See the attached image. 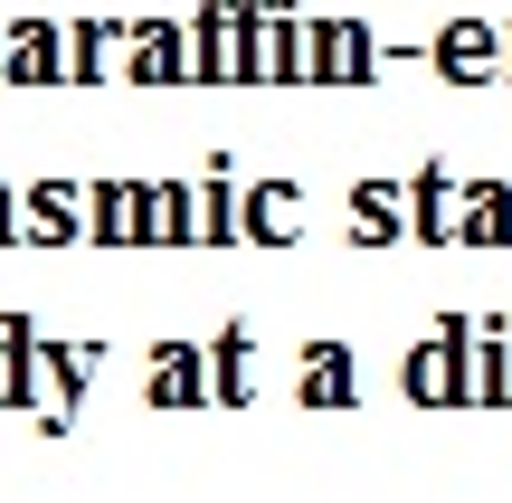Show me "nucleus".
<instances>
[{"mask_svg":"<svg viewBox=\"0 0 512 503\" xmlns=\"http://www.w3.org/2000/svg\"><path fill=\"white\" fill-rule=\"evenodd\" d=\"M446 76H494V38L484 29H446Z\"/></svg>","mask_w":512,"mask_h":503,"instance_id":"1","label":"nucleus"},{"mask_svg":"<svg viewBox=\"0 0 512 503\" xmlns=\"http://www.w3.org/2000/svg\"><path fill=\"white\" fill-rule=\"evenodd\" d=\"M313 48H323L313 57L323 76H361V29H332V38H313Z\"/></svg>","mask_w":512,"mask_h":503,"instance_id":"2","label":"nucleus"},{"mask_svg":"<svg viewBox=\"0 0 512 503\" xmlns=\"http://www.w3.org/2000/svg\"><path fill=\"white\" fill-rule=\"evenodd\" d=\"M29 238H67V190H38V209H29Z\"/></svg>","mask_w":512,"mask_h":503,"instance_id":"3","label":"nucleus"},{"mask_svg":"<svg viewBox=\"0 0 512 503\" xmlns=\"http://www.w3.org/2000/svg\"><path fill=\"white\" fill-rule=\"evenodd\" d=\"M256 200H266V209H247V228H266V238H285V228H294V190H256Z\"/></svg>","mask_w":512,"mask_h":503,"instance_id":"4","label":"nucleus"},{"mask_svg":"<svg viewBox=\"0 0 512 503\" xmlns=\"http://www.w3.org/2000/svg\"><path fill=\"white\" fill-rule=\"evenodd\" d=\"M10 76H48V38H38V29L10 38Z\"/></svg>","mask_w":512,"mask_h":503,"instance_id":"5","label":"nucleus"},{"mask_svg":"<svg viewBox=\"0 0 512 503\" xmlns=\"http://www.w3.org/2000/svg\"><path fill=\"white\" fill-rule=\"evenodd\" d=\"M200 390V380H190V361H162V371H152V399H190Z\"/></svg>","mask_w":512,"mask_h":503,"instance_id":"6","label":"nucleus"},{"mask_svg":"<svg viewBox=\"0 0 512 503\" xmlns=\"http://www.w3.org/2000/svg\"><path fill=\"white\" fill-rule=\"evenodd\" d=\"M351 390V371H342V361H313V380H304V399H342Z\"/></svg>","mask_w":512,"mask_h":503,"instance_id":"7","label":"nucleus"},{"mask_svg":"<svg viewBox=\"0 0 512 503\" xmlns=\"http://www.w3.org/2000/svg\"><path fill=\"white\" fill-rule=\"evenodd\" d=\"M0 399H19V371H10V342H0Z\"/></svg>","mask_w":512,"mask_h":503,"instance_id":"8","label":"nucleus"}]
</instances>
